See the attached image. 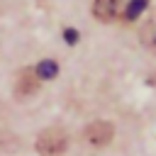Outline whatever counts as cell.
<instances>
[{"label":"cell","mask_w":156,"mask_h":156,"mask_svg":"<svg viewBox=\"0 0 156 156\" xmlns=\"http://www.w3.org/2000/svg\"><path fill=\"white\" fill-rule=\"evenodd\" d=\"M39 78H37V73H34V68H22L20 73H17V80H15V98L17 100H27V98H32L37 90H39Z\"/></svg>","instance_id":"3957f363"},{"label":"cell","mask_w":156,"mask_h":156,"mask_svg":"<svg viewBox=\"0 0 156 156\" xmlns=\"http://www.w3.org/2000/svg\"><path fill=\"white\" fill-rule=\"evenodd\" d=\"M34 149L41 156H61L68 149V134L61 127H46L44 132H39Z\"/></svg>","instance_id":"6da1fadb"},{"label":"cell","mask_w":156,"mask_h":156,"mask_svg":"<svg viewBox=\"0 0 156 156\" xmlns=\"http://www.w3.org/2000/svg\"><path fill=\"white\" fill-rule=\"evenodd\" d=\"M122 10V0H95L93 2V15L100 20V22H112L117 20Z\"/></svg>","instance_id":"277c9868"},{"label":"cell","mask_w":156,"mask_h":156,"mask_svg":"<svg viewBox=\"0 0 156 156\" xmlns=\"http://www.w3.org/2000/svg\"><path fill=\"white\" fill-rule=\"evenodd\" d=\"M85 141L90 144V146H95V149H102V146H107L112 139H115V127H112V122H107V119H95V122H90L88 127H85Z\"/></svg>","instance_id":"7a4b0ae2"},{"label":"cell","mask_w":156,"mask_h":156,"mask_svg":"<svg viewBox=\"0 0 156 156\" xmlns=\"http://www.w3.org/2000/svg\"><path fill=\"white\" fill-rule=\"evenodd\" d=\"M146 5H149V0H129V5H127V10H124V20H127V22H134V20L146 10Z\"/></svg>","instance_id":"52a82bcc"},{"label":"cell","mask_w":156,"mask_h":156,"mask_svg":"<svg viewBox=\"0 0 156 156\" xmlns=\"http://www.w3.org/2000/svg\"><path fill=\"white\" fill-rule=\"evenodd\" d=\"M34 73H37L39 80H51V78H56V73H58V63L51 61V58H44V61L37 63Z\"/></svg>","instance_id":"5b68a950"},{"label":"cell","mask_w":156,"mask_h":156,"mask_svg":"<svg viewBox=\"0 0 156 156\" xmlns=\"http://www.w3.org/2000/svg\"><path fill=\"white\" fill-rule=\"evenodd\" d=\"M139 37H141V44H144L146 49L156 51V20H149V22H144V27H141Z\"/></svg>","instance_id":"8992f818"},{"label":"cell","mask_w":156,"mask_h":156,"mask_svg":"<svg viewBox=\"0 0 156 156\" xmlns=\"http://www.w3.org/2000/svg\"><path fill=\"white\" fill-rule=\"evenodd\" d=\"M63 39H66L68 44H76V41H78V32L68 27V29H63Z\"/></svg>","instance_id":"ba28073f"}]
</instances>
